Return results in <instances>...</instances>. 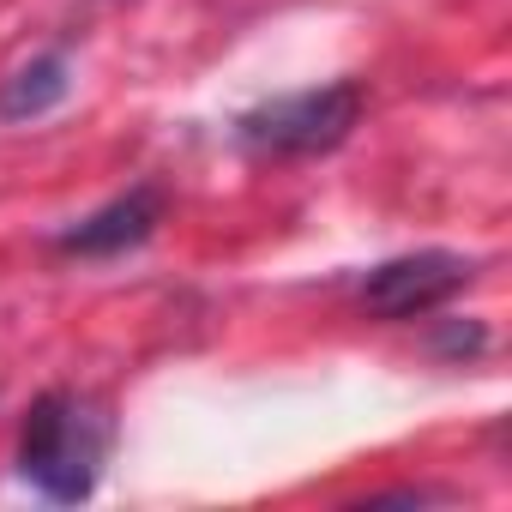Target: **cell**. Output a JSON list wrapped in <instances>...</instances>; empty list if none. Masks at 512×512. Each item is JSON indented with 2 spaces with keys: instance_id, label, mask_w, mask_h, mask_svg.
<instances>
[{
  "instance_id": "7a4b0ae2",
  "label": "cell",
  "mask_w": 512,
  "mask_h": 512,
  "mask_svg": "<svg viewBox=\"0 0 512 512\" xmlns=\"http://www.w3.org/2000/svg\"><path fill=\"white\" fill-rule=\"evenodd\" d=\"M368 97L356 79H332V85H308V91H284V97H266L253 103L247 115H235V145L253 157V163H290V157H320V151H338L356 121H362Z\"/></svg>"
},
{
  "instance_id": "277c9868",
  "label": "cell",
  "mask_w": 512,
  "mask_h": 512,
  "mask_svg": "<svg viewBox=\"0 0 512 512\" xmlns=\"http://www.w3.org/2000/svg\"><path fill=\"white\" fill-rule=\"evenodd\" d=\"M163 223V187L157 181H133L127 193H115L109 205H97L91 217H79L73 229L55 235V253L73 260H115L127 247H145Z\"/></svg>"
},
{
  "instance_id": "8992f818",
  "label": "cell",
  "mask_w": 512,
  "mask_h": 512,
  "mask_svg": "<svg viewBox=\"0 0 512 512\" xmlns=\"http://www.w3.org/2000/svg\"><path fill=\"white\" fill-rule=\"evenodd\" d=\"M440 362H476L482 350H488V326L482 320H440V332H434V344H428Z\"/></svg>"
},
{
  "instance_id": "6da1fadb",
  "label": "cell",
  "mask_w": 512,
  "mask_h": 512,
  "mask_svg": "<svg viewBox=\"0 0 512 512\" xmlns=\"http://www.w3.org/2000/svg\"><path fill=\"white\" fill-rule=\"evenodd\" d=\"M109 434L115 428H109V416H103L97 398L55 386V392H43L31 404V416L19 428V476L43 500H55V506H79L103 482Z\"/></svg>"
},
{
  "instance_id": "5b68a950",
  "label": "cell",
  "mask_w": 512,
  "mask_h": 512,
  "mask_svg": "<svg viewBox=\"0 0 512 512\" xmlns=\"http://www.w3.org/2000/svg\"><path fill=\"white\" fill-rule=\"evenodd\" d=\"M73 91V79H67V55H31L13 79H0V121H37V115H49L61 97Z\"/></svg>"
},
{
  "instance_id": "3957f363",
  "label": "cell",
  "mask_w": 512,
  "mask_h": 512,
  "mask_svg": "<svg viewBox=\"0 0 512 512\" xmlns=\"http://www.w3.org/2000/svg\"><path fill=\"white\" fill-rule=\"evenodd\" d=\"M476 260L452 247H422V253H398V260L374 266L362 278V308L374 320H422L434 308H446L458 290H470Z\"/></svg>"
}]
</instances>
